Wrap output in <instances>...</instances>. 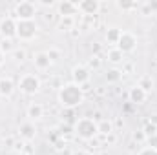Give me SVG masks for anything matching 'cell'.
Instances as JSON below:
<instances>
[{
	"instance_id": "ffe728a7",
	"label": "cell",
	"mask_w": 157,
	"mask_h": 155,
	"mask_svg": "<svg viewBox=\"0 0 157 155\" xmlns=\"http://www.w3.org/2000/svg\"><path fill=\"white\" fill-rule=\"evenodd\" d=\"M144 133H146L148 137L155 135V133H157V126H155V124H146V126H144Z\"/></svg>"
},
{
	"instance_id": "9c48e42d",
	"label": "cell",
	"mask_w": 157,
	"mask_h": 155,
	"mask_svg": "<svg viewBox=\"0 0 157 155\" xmlns=\"http://www.w3.org/2000/svg\"><path fill=\"white\" fill-rule=\"evenodd\" d=\"M88 78H90V71L86 70V68H82V66H77V68H73V84H84V82H88Z\"/></svg>"
},
{
	"instance_id": "8992f818",
	"label": "cell",
	"mask_w": 157,
	"mask_h": 155,
	"mask_svg": "<svg viewBox=\"0 0 157 155\" xmlns=\"http://www.w3.org/2000/svg\"><path fill=\"white\" fill-rule=\"evenodd\" d=\"M135 44H137V40H135V37L132 33H122L117 42V49L121 53H126V51H132L135 47Z\"/></svg>"
},
{
	"instance_id": "5bb4252c",
	"label": "cell",
	"mask_w": 157,
	"mask_h": 155,
	"mask_svg": "<svg viewBox=\"0 0 157 155\" xmlns=\"http://www.w3.org/2000/svg\"><path fill=\"white\" fill-rule=\"evenodd\" d=\"M59 9H60V13H62L64 17H70V15H75L77 4H73V2H62V4L59 6Z\"/></svg>"
},
{
	"instance_id": "d4e9b609",
	"label": "cell",
	"mask_w": 157,
	"mask_h": 155,
	"mask_svg": "<svg viewBox=\"0 0 157 155\" xmlns=\"http://www.w3.org/2000/svg\"><path fill=\"white\" fill-rule=\"evenodd\" d=\"M117 6L121 9H128V7H132L133 4H132V2H117Z\"/></svg>"
},
{
	"instance_id": "603a6c76",
	"label": "cell",
	"mask_w": 157,
	"mask_h": 155,
	"mask_svg": "<svg viewBox=\"0 0 157 155\" xmlns=\"http://www.w3.org/2000/svg\"><path fill=\"white\" fill-rule=\"evenodd\" d=\"M11 49H13L11 42H9V40H4V42H2V47H0V51L4 53V51H11Z\"/></svg>"
},
{
	"instance_id": "6da1fadb",
	"label": "cell",
	"mask_w": 157,
	"mask_h": 155,
	"mask_svg": "<svg viewBox=\"0 0 157 155\" xmlns=\"http://www.w3.org/2000/svg\"><path fill=\"white\" fill-rule=\"evenodd\" d=\"M82 89L78 88L77 84H66L60 88L59 91V100L66 106V108H73L82 102Z\"/></svg>"
},
{
	"instance_id": "8fae6325",
	"label": "cell",
	"mask_w": 157,
	"mask_h": 155,
	"mask_svg": "<svg viewBox=\"0 0 157 155\" xmlns=\"http://www.w3.org/2000/svg\"><path fill=\"white\" fill-rule=\"evenodd\" d=\"M13 89H15V86L9 78H0V95L2 97H9L13 93Z\"/></svg>"
},
{
	"instance_id": "5b68a950",
	"label": "cell",
	"mask_w": 157,
	"mask_h": 155,
	"mask_svg": "<svg viewBox=\"0 0 157 155\" xmlns=\"http://www.w3.org/2000/svg\"><path fill=\"white\" fill-rule=\"evenodd\" d=\"M40 88V82L35 75H24L20 78V89L26 93H37Z\"/></svg>"
},
{
	"instance_id": "cb8c5ba5",
	"label": "cell",
	"mask_w": 157,
	"mask_h": 155,
	"mask_svg": "<svg viewBox=\"0 0 157 155\" xmlns=\"http://www.w3.org/2000/svg\"><path fill=\"white\" fill-rule=\"evenodd\" d=\"M139 155H157V150H152V148H146V150H143Z\"/></svg>"
},
{
	"instance_id": "83f0119b",
	"label": "cell",
	"mask_w": 157,
	"mask_h": 155,
	"mask_svg": "<svg viewBox=\"0 0 157 155\" xmlns=\"http://www.w3.org/2000/svg\"><path fill=\"white\" fill-rule=\"evenodd\" d=\"M2 62H4V53L0 51V64H2Z\"/></svg>"
},
{
	"instance_id": "52a82bcc",
	"label": "cell",
	"mask_w": 157,
	"mask_h": 155,
	"mask_svg": "<svg viewBox=\"0 0 157 155\" xmlns=\"http://www.w3.org/2000/svg\"><path fill=\"white\" fill-rule=\"evenodd\" d=\"M0 33H2L4 39L15 37V35H17V24H15V20H13V18H4V20L0 22Z\"/></svg>"
},
{
	"instance_id": "f1b7e54d",
	"label": "cell",
	"mask_w": 157,
	"mask_h": 155,
	"mask_svg": "<svg viewBox=\"0 0 157 155\" xmlns=\"http://www.w3.org/2000/svg\"><path fill=\"white\" fill-rule=\"evenodd\" d=\"M20 155H28V153H20Z\"/></svg>"
},
{
	"instance_id": "4fadbf2b",
	"label": "cell",
	"mask_w": 157,
	"mask_h": 155,
	"mask_svg": "<svg viewBox=\"0 0 157 155\" xmlns=\"http://www.w3.org/2000/svg\"><path fill=\"white\" fill-rule=\"evenodd\" d=\"M49 64H51V60H49L48 53H39V55L35 57V66H37L39 70H46V68H49Z\"/></svg>"
},
{
	"instance_id": "30bf717a",
	"label": "cell",
	"mask_w": 157,
	"mask_h": 155,
	"mask_svg": "<svg viewBox=\"0 0 157 155\" xmlns=\"http://www.w3.org/2000/svg\"><path fill=\"white\" fill-rule=\"evenodd\" d=\"M130 99H132V102L141 104V102H144V99H146V91H143L139 86H135V88H132V91H130Z\"/></svg>"
},
{
	"instance_id": "7c38bea8",
	"label": "cell",
	"mask_w": 157,
	"mask_h": 155,
	"mask_svg": "<svg viewBox=\"0 0 157 155\" xmlns=\"http://www.w3.org/2000/svg\"><path fill=\"white\" fill-rule=\"evenodd\" d=\"M35 133H37V130H35V126H33L31 122H26V124L20 126V135H22L24 139H33Z\"/></svg>"
},
{
	"instance_id": "ac0fdd59",
	"label": "cell",
	"mask_w": 157,
	"mask_h": 155,
	"mask_svg": "<svg viewBox=\"0 0 157 155\" xmlns=\"http://www.w3.org/2000/svg\"><path fill=\"white\" fill-rule=\"evenodd\" d=\"M108 59H110L112 62H119V60L122 59V53H121L119 49H113V51H110V53H108Z\"/></svg>"
},
{
	"instance_id": "2e32d148",
	"label": "cell",
	"mask_w": 157,
	"mask_h": 155,
	"mask_svg": "<svg viewBox=\"0 0 157 155\" xmlns=\"http://www.w3.org/2000/svg\"><path fill=\"white\" fill-rule=\"evenodd\" d=\"M152 86H154L152 77H144V78H141V82H139V88H141L143 91H150V89H152Z\"/></svg>"
},
{
	"instance_id": "d6986e66",
	"label": "cell",
	"mask_w": 157,
	"mask_h": 155,
	"mask_svg": "<svg viewBox=\"0 0 157 155\" xmlns=\"http://www.w3.org/2000/svg\"><path fill=\"white\" fill-rule=\"evenodd\" d=\"M106 78H108L110 82H115V80L121 78V71H117V70H110V71H108V75H106Z\"/></svg>"
},
{
	"instance_id": "44dd1931",
	"label": "cell",
	"mask_w": 157,
	"mask_h": 155,
	"mask_svg": "<svg viewBox=\"0 0 157 155\" xmlns=\"http://www.w3.org/2000/svg\"><path fill=\"white\" fill-rule=\"evenodd\" d=\"M99 131H102V133H110V131H112V124H110V122H102V124L99 126Z\"/></svg>"
},
{
	"instance_id": "9a60e30c",
	"label": "cell",
	"mask_w": 157,
	"mask_h": 155,
	"mask_svg": "<svg viewBox=\"0 0 157 155\" xmlns=\"http://www.w3.org/2000/svg\"><path fill=\"white\" fill-rule=\"evenodd\" d=\"M28 115L31 119H40L42 117V106L40 104H31L29 110H28Z\"/></svg>"
},
{
	"instance_id": "3957f363",
	"label": "cell",
	"mask_w": 157,
	"mask_h": 155,
	"mask_svg": "<svg viewBox=\"0 0 157 155\" xmlns=\"http://www.w3.org/2000/svg\"><path fill=\"white\" fill-rule=\"evenodd\" d=\"M37 35V24L33 20H20L17 24V37L22 40H31Z\"/></svg>"
},
{
	"instance_id": "4316f807",
	"label": "cell",
	"mask_w": 157,
	"mask_h": 155,
	"mask_svg": "<svg viewBox=\"0 0 157 155\" xmlns=\"http://www.w3.org/2000/svg\"><path fill=\"white\" fill-rule=\"evenodd\" d=\"M73 155H88V153H86V152H75Z\"/></svg>"
},
{
	"instance_id": "7402d4cb",
	"label": "cell",
	"mask_w": 157,
	"mask_h": 155,
	"mask_svg": "<svg viewBox=\"0 0 157 155\" xmlns=\"http://www.w3.org/2000/svg\"><path fill=\"white\" fill-rule=\"evenodd\" d=\"M148 144H150L152 150H157V133L152 135V137H148Z\"/></svg>"
},
{
	"instance_id": "ba28073f",
	"label": "cell",
	"mask_w": 157,
	"mask_h": 155,
	"mask_svg": "<svg viewBox=\"0 0 157 155\" xmlns=\"http://www.w3.org/2000/svg\"><path fill=\"white\" fill-rule=\"evenodd\" d=\"M77 9H80L86 15H95L99 11V2L97 0H82L80 4H77Z\"/></svg>"
},
{
	"instance_id": "484cf974",
	"label": "cell",
	"mask_w": 157,
	"mask_h": 155,
	"mask_svg": "<svg viewBox=\"0 0 157 155\" xmlns=\"http://www.w3.org/2000/svg\"><path fill=\"white\" fill-rule=\"evenodd\" d=\"M17 59L22 60V59H24V51H17Z\"/></svg>"
},
{
	"instance_id": "e0dca14e",
	"label": "cell",
	"mask_w": 157,
	"mask_h": 155,
	"mask_svg": "<svg viewBox=\"0 0 157 155\" xmlns=\"http://www.w3.org/2000/svg\"><path fill=\"white\" fill-rule=\"evenodd\" d=\"M121 35H122V31H119V29H115V28H113V29H110V31H108V35H106V37H108V42L117 44L119 39H121Z\"/></svg>"
},
{
	"instance_id": "7a4b0ae2",
	"label": "cell",
	"mask_w": 157,
	"mask_h": 155,
	"mask_svg": "<svg viewBox=\"0 0 157 155\" xmlns=\"http://www.w3.org/2000/svg\"><path fill=\"white\" fill-rule=\"evenodd\" d=\"M75 131L78 133V137H82V139H91L99 131V126L93 120H90V119H80L75 124Z\"/></svg>"
},
{
	"instance_id": "277c9868",
	"label": "cell",
	"mask_w": 157,
	"mask_h": 155,
	"mask_svg": "<svg viewBox=\"0 0 157 155\" xmlns=\"http://www.w3.org/2000/svg\"><path fill=\"white\" fill-rule=\"evenodd\" d=\"M35 6L31 4V2H20V4H17V7H15V13H17V17L20 18V20H31L33 17H35Z\"/></svg>"
}]
</instances>
